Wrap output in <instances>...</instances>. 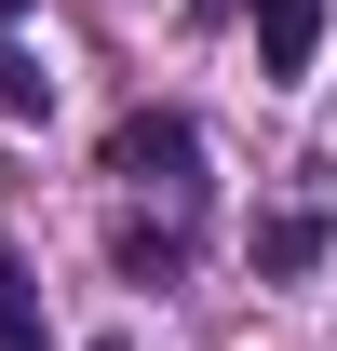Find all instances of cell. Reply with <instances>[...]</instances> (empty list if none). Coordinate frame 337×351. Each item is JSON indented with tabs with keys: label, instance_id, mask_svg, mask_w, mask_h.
<instances>
[{
	"label": "cell",
	"instance_id": "obj_6",
	"mask_svg": "<svg viewBox=\"0 0 337 351\" xmlns=\"http://www.w3.org/2000/svg\"><path fill=\"white\" fill-rule=\"evenodd\" d=\"M189 14H203V27H229V14H243V0H189Z\"/></svg>",
	"mask_w": 337,
	"mask_h": 351
},
{
	"label": "cell",
	"instance_id": "obj_7",
	"mask_svg": "<svg viewBox=\"0 0 337 351\" xmlns=\"http://www.w3.org/2000/svg\"><path fill=\"white\" fill-rule=\"evenodd\" d=\"M14 14H27V0H0V27H14Z\"/></svg>",
	"mask_w": 337,
	"mask_h": 351
},
{
	"label": "cell",
	"instance_id": "obj_8",
	"mask_svg": "<svg viewBox=\"0 0 337 351\" xmlns=\"http://www.w3.org/2000/svg\"><path fill=\"white\" fill-rule=\"evenodd\" d=\"M95 351H135V338H95Z\"/></svg>",
	"mask_w": 337,
	"mask_h": 351
},
{
	"label": "cell",
	"instance_id": "obj_3",
	"mask_svg": "<svg viewBox=\"0 0 337 351\" xmlns=\"http://www.w3.org/2000/svg\"><path fill=\"white\" fill-rule=\"evenodd\" d=\"M310 257H324V203L297 189V203H270V217H256V270H310Z\"/></svg>",
	"mask_w": 337,
	"mask_h": 351
},
{
	"label": "cell",
	"instance_id": "obj_2",
	"mask_svg": "<svg viewBox=\"0 0 337 351\" xmlns=\"http://www.w3.org/2000/svg\"><path fill=\"white\" fill-rule=\"evenodd\" d=\"M256 14V68L270 82H310V54H324V0H243Z\"/></svg>",
	"mask_w": 337,
	"mask_h": 351
},
{
	"label": "cell",
	"instance_id": "obj_5",
	"mask_svg": "<svg viewBox=\"0 0 337 351\" xmlns=\"http://www.w3.org/2000/svg\"><path fill=\"white\" fill-rule=\"evenodd\" d=\"M41 108H54V82H41L14 41H0V122H41Z\"/></svg>",
	"mask_w": 337,
	"mask_h": 351
},
{
	"label": "cell",
	"instance_id": "obj_4",
	"mask_svg": "<svg viewBox=\"0 0 337 351\" xmlns=\"http://www.w3.org/2000/svg\"><path fill=\"white\" fill-rule=\"evenodd\" d=\"M0 351H54V324H41V284H27V257L0 243Z\"/></svg>",
	"mask_w": 337,
	"mask_h": 351
},
{
	"label": "cell",
	"instance_id": "obj_1",
	"mask_svg": "<svg viewBox=\"0 0 337 351\" xmlns=\"http://www.w3.org/2000/svg\"><path fill=\"white\" fill-rule=\"evenodd\" d=\"M108 176H122V270L135 284H175L189 270V230H203V135H189V108H135L122 135H108Z\"/></svg>",
	"mask_w": 337,
	"mask_h": 351
}]
</instances>
